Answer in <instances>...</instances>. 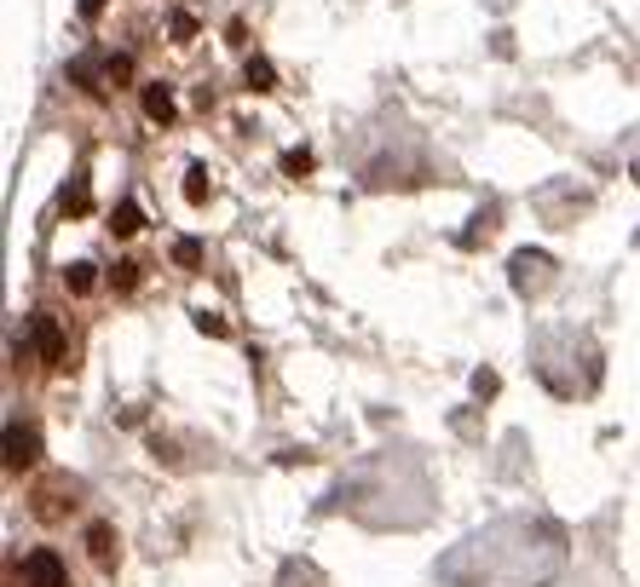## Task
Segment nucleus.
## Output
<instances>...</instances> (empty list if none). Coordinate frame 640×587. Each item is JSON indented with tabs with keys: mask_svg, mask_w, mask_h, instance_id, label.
<instances>
[{
	"mask_svg": "<svg viewBox=\"0 0 640 587\" xmlns=\"http://www.w3.org/2000/svg\"><path fill=\"white\" fill-rule=\"evenodd\" d=\"M35 461H41V432L24 427V420H12L7 427V467L24 473V467H35Z\"/></svg>",
	"mask_w": 640,
	"mask_h": 587,
	"instance_id": "obj_1",
	"label": "nucleus"
},
{
	"mask_svg": "<svg viewBox=\"0 0 640 587\" xmlns=\"http://www.w3.org/2000/svg\"><path fill=\"white\" fill-rule=\"evenodd\" d=\"M24 587H70L64 559H58L52 548H35V553L24 559Z\"/></svg>",
	"mask_w": 640,
	"mask_h": 587,
	"instance_id": "obj_2",
	"label": "nucleus"
},
{
	"mask_svg": "<svg viewBox=\"0 0 640 587\" xmlns=\"http://www.w3.org/2000/svg\"><path fill=\"white\" fill-rule=\"evenodd\" d=\"M548 277H554V259H548V254H536V248L514 254V289H519V294H536Z\"/></svg>",
	"mask_w": 640,
	"mask_h": 587,
	"instance_id": "obj_3",
	"label": "nucleus"
},
{
	"mask_svg": "<svg viewBox=\"0 0 640 587\" xmlns=\"http://www.w3.org/2000/svg\"><path fill=\"white\" fill-rule=\"evenodd\" d=\"M29 340L41 352V363H64V329L52 317H29Z\"/></svg>",
	"mask_w": 640,
	"mask_h": 587,
	"instance_id": "obj_4",
	"label": "nucleus"
},
{
	"mask_svg": "<svg viewBox=\"0 0 640 587\" xmlns=\"http://www.w3.org/2000/svg\"><path fill=\"white\" fill-rule=\"evenodd\" d=\"M110 64V58H75V64H70V81H75V87H87V93H105V81H98V70H105Z\"/></svg>",
	"mask_w": 640,
	"mask_h": 587,
	"instance_id": "obj_5",
	"label": "nucleus"
},
{
	"mask_svg": "<svg viewBox=\"0 0 640 587\" xmlns=\"http://www.w3.org/2000/svg\"><path fill=\"white\" fill-rule=\"evenodd\" d=\"M145 115H150V121H162V127H168V121L179 115V105H173V93L162 87V81H156V87H145Z\"/></svg>",
	"mask_w": 640,
	"mask_h": 587,
	"instance_id": "obj_6",
	"label": "nucleus"
},
{
	"mask_svg": "<svg viewBox=\"0 0 640 587\" xmlns=\"http://www.w3.org/2000/svg\"><path fill=\"white\" fill-rule=\"evenodd\" d=\"M64 496L75 501V484H70V478L47 484V490H41V501H35V513H41V518H58V513H64Z\"/></svg>",
	"mask_w": 640,
	"mask_h": 587,
	"instance_id": "obj_7",
	"label": "nucleus"
},
{
	"mask_svg": "<svg viewBox=\"0 0 640 587\" xmlns=\"http://www.w3.org/2000/svg\"><path fill=\"white\" fill-rule=\"evenodd\" d=\"M138 225H145V213H138V201H116V213H110V231H116V236H133Z\"/></svg>",
	"mask_w": 640,
	"mask_h": 587,
	"instance_id": "obj_8",
	"label": "nucleus"
},
{
	"mask_svg": "<svg viewBox=\"0 0 640 587\" xmlns=\"http://www.w3.org/2000/svg\"><path fill=\"white\" fill-rule=\"evenodd\" d=\"M277 587H324V576H317L312 564H294V559H289L283 576H277Z\"/></svg>",
	"mask_w": 640,
	"mask_h": 587,
	"instance_id": "obj_9",
	"label": "nucleus"
},
{
	"mask_svg": "<svg viewBox=\"0 0 640 587\" xmlns=\"http://www.w3.org/2000/svg\"><path fill=\"white\" fill-rule=\"evenodd\" d=\"M173 266H179V271H196V266H203V242H196V236H179V242H173Z\"/></svg>",
	"mask_w": 640,
	"mask_h": 587,
	"instance_id": "obj_10",
	"label": "nucleus"
},
{
	"mask_svg": "<svg viewBox=\"0 0 640 587\" xmlns=\"http://www.w3.org/2000/svg\"><path fill=\"white\" fill-rule=\"evenodd\" d=\"M249 87H254V93H271V87H277V70L266 64V58H249Z\"/></svg>",
	"mask_w": 640,
	"mask_h": 587,
	"instance_id": "obj_11",
	"label": "nucleus"
},
{
	"mask_svg": "<svg viewBox=\"0 0 640 587\" xmlns=\"http://www.w3.org/2000/svg\"><path fill=\"white\" fill-rule=\"evenodd\" d=\"M208 191H214V185H208V168H191V173H185V201H196V208H203Z\"/></svg>",
	"mask_w": 640,
	"mask_h": 587,
	"instance_id": "obj_12",
	"label": "nucleus"
},
{
	"mask_svg": "<svg viewBox=\"0 0 640 587\" xmlns=\"http://www.w3.org/2000/svg\"><path fill=\"white\" fill-rule=\"evenodd\" d=\"M87 553H93L98 564H110L116 548H110V530H105V524H93V530H87Z\"/></svg>",
	"mask_w": 640,
	"mask_h": 587,
	"instance_id": "obj_13",
	"label": "nucleus"
},
{
	"mask_svg": "<svg viewBox=\"0 0 640 587\" xmlns=\"http://www.w3.org/2000/svg\"><path fill=\"white\" fill-rule=\"evenodd\" d=\"M283 173H289V179H306V173H312V150H289V156H283Z\"/></svg>",
	"mask_w": 640,
	"mask_h": 587,
	"instance_id": "obj_14",
	"label": "nucleus"
},
{
	"mask_svg": "<svg viewBox=\"0 0 640 587\" xmlns=\"http://www.w3.org/2000/svg\"><path fill=\"white\" fill-rule=\"evenodd\" d=\"M64 282H70V289H75V294H87V289H93V282H98V277H93V266H87V259H82V266H70V271H64Z\"/></svg>",
	"mask_w": 640,
	"mask_h": 587,
	"instance_id": "obj_15",
	"label": "nucleus"
},
{
	"mask_svg": "<svg viewBox=\"0 0 640 587\" xmlns=\"http://www.w3.org/2000/svg\"><path fill=\"white\" fill-rule=\"evenodd\" d=\"M105 75L116 81V87H122V81L133 75V58H128V52H110V64H105Z\"/></svg>",
	"mask_w": 640,
	"mask_h": 587,
	"instance_id": "obj_16",
	"label": "nucleus"
},
{
	"mask_svg": "<svg viewBox=\"0 0 640 587\" xmlns=\"http://www.w3.org/2000/svg\"><path fill=\"white\" fill-rule=\"evenodd\" d=\"M173 40H196V17L191 12H173Z\"/></svg>",
	"mask_w": 640,
	"mask_h": 587,
	"instance_id": "obj_17",
	"label": "nucleus"
},
{
	"mask_svg": "<svg viewBox=\"0 0 640 587\" xmlns=\"http://www.w3.org/2000/svg\"><path fill=\"white\" fill-rule=\"evenodd\" d=\"M496 387H503V380H496L491 369H479V375H473V392H479V398H496Z\"/></svg>",
	"mask_w": 640,
	"mask_h": 587,
	"instance_id": "obj_18",
	"label": "nucleus"
},
{
	"mask_svg": "<svg viewBox=\"0 0 640 587\" xmlns=\"http://www.w3.org/2000/svg\"><path fill=\"white\" fill-rule=\"evenodd\" d=\"M196 329H203V334H226V317H214V311H196Z\"/></svg>",
	"mask_w": 640,
	"mask_h": 587,
	"instance_id": "obj_19",
	"label": "nucleus"
},
{
	"mask_svg": "<svg viewBox=\"0 0 640 587\" xmlns=\"http://www.w3.org/2000/svg\"><path fill=\"white\" fill-rule=\"evenodd\" d=\"M105 12V0H82V17H98Z\"/></svg>",
	"mask_w": 640,
	"mask_h": 587,
	"instance_id": "obj_20",
	"label": "nucleus"
}]
</instances>
